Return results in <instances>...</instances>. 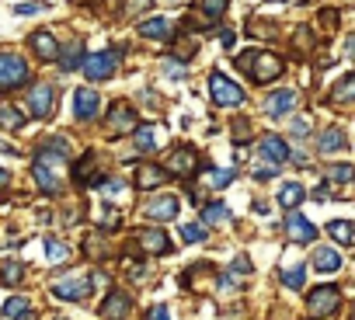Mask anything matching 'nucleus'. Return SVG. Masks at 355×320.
I'll return each mask as SVG.
<instances>
[{"mask_svg": "<svg viewBox=\"0 0 355 320\" xmlns=\"http://www.w3.org/2000/svg\"><path fill=\"white\" fill-rule=\"evenodd\" d=\"M178 195H160V199H153V202H146V220H153V223H171V220H178Z\"/></svg>", "mask_w": 355, "mask_h": 320, "instance_id": "16", "label": "nucleus"}, {"mask_svg": "<svg viewBox=\"0 0 355 320\" xmlns=\"http://www.w3.org/2000/svg\"><path fill=\"white\" fill-rule=\"evenodd\" d=\"M327 237H334V244L348 247V244H355V226L348 220H334V223H327Z\"/></svg>", "mask_w": 355, "mask_h": 320, "instance_id": "29", "label": "nucleus"}, {"mask_svg": "<svg viewBox=\"0 0 355 320\" xmlns=\"http://www.w3.org/2000/svg\"><path fill=\"white\" fill-rule=\"evenodd\" d=\"M303 282H306V268H303V265H289V268H282V285H286V289L300 292Z\"/></svg>", "mask_w": 355, "mask_h": 320, "instance_id": "32", "label": "nucleus"}, {"mask_svg": "<svg viewBox=\"0 0 355 320\" xmlns=\"http://www.w3.org/2000/svg\"><path fill=\"white\" fill-rule=\"evenodd\" d=\"M223 11H227V0H196L192 15L185 18V28L189 25L192 28H216V21L223 18Z\"/></svg>", "mask_w": 355, "mask_h": 320, "instance_id": "5", "label": "nucleus"}, {"mask_svg": "<svg viewBox=\"0 0 355 320\" xmlns=\"http://www.w3.org/2000/svg\"><path fill=\"white\" fill-rule=\"evenodd\" d=\"M28 46H32V53L42 60V63H53V60H60V42L53 39V32H32V39H28Z\"/></svg>", "mask_w": 355, "mask_h": 320, "instance_id": "18", "label": "nucleus"}, {"mask_svg": "<svg viewBox=\"0 0 355 320\" xmlns=\"http://www.w3.org/2000/svg\"><path fill=\"white\" fill-rule=\"evenodd\" d=\"M136 32H139L143 39H171V21H167V18H150V21H143Z\"/></svg>", "mask_w": 355, "mask_h": 320, "instance_id": "28", "label": "nucleus"}, {"mask_svg": "<svg viewBox=\"0 0 355 320\" xmlns=\"http://www.w3.org/2000/svg\"><path fill=\"white\" fill-rule=\"evenodd\" d=\"M84 63V42H67L63 49H60V66L70 73V70H77Z\"/></svg>", "mask_w": 355, "mask_h": 320, "instance_id": "26", "label": "nucleus"}, {"mask_svg": "<svg viewBox=\"0 0 355 320\" xmlns=\"http://www.w3.org/2000/svg\"><path fill=\"white\" fill-rule=\"evenodd\" d=\"M220 46L223 49H234V32L230 28H220Z\"/></svg>", "mask_w": 355, "mask_h": 320, "instance_id": "45", "label": "nucleus"}, {"mask_svg": "<svg viewBox=\"0 0 355 320\" xmlns=\"http://www.w3.org/2000/svg\"><path fill=\"white\" fill-rule=\"evenodd\" d=\"M209 94H213V101H216L220 108H237V105L244 101V91H241L227 73H213V77H209Z\"/></svg>", "mask_w": 355, "mask_h": 320, "instance_id": "7", "label": "nucleus"}, {"mask_svg": "<svg viewBox=\"0 0 355 320\" xmlns=\"http://www.w3.org/2000/svg\"><path fill=\"white\" fill-rule=\"evenodd\" d=\"M73 181H80V185H91V188H98L105 178L98 175V157L94 153H84L80 160H77V168H73Z\"/></svg>", "mask_w": 355, "mask_h": 320, "instance_id": "19", "label": "nucleus"}, {"mask_svg": "<svg viewBox=\"0 0 355 320\" xmlns=\"http://www.w3.org/2000/svg\"><path fill=\"white\" fill-rule=\"evenodd\" d=\"M334 25H338V15H334V11H320V28H327V32H331Z\"/></svg>", "mask_w": 355, "mask_h": 320, "instance_id": "44", "label": "nucleus"}, {"mask_svg": "<svg viewBox=\"0 0 355 320\" xmlns=\"http://www.w3.org/2000/svg\"><path fill=\"white\" fill-rule=\"evenodd\" d=\"M289 146H286V139H279V136H261L258 139V157L265 160V164H275V168H282L286 160H289Z\"/></svg>", "mask_w": 355, "mask_h": 320, "instance_id": "11", "label": "nucleus"}, {"mask_svg": "<svg viewBox=\"0 0 355 320\" xmlns=\"http://www.w3.org/2000/svg\"><path fill=\"white\" fill-rule=\"evenodd\" d=\"M296 101H300L296 91H275V94L265 101V112H268L272 118H279V115H289V112L296 108Z\"/></svg>", "mask_w": 355, "mask_h": 320, "instance_id": "21", "label": "nucleus"}, {"mask_svg": "<svg viewBox=\"0 0 355 320\" xmlns=\"http://www.w3.org/2000/svg\"><path fill=\"white\" fill-rule=\"evenodd\" d=\"M313 268L324 272V275H331V272L341 268V254H338L334 247H317V251H313Z\"/></svg>", "mask_w": 355, "mask_h": 320, "instance_id": "25", "label": "nucleus"}, {"mask_svg": "<svg viewBox=\"0 0 355 320\" xmlns=\"http://www.w3.org/2000/svg\"><path fill=\"white\" fill-rule=\"evenodd\" d=\"M28 112L35 118H49L56 112V87L53 84H35L28 91Z\"/></svg>", "mask_w": 355, "mask_h": 320, "instance_id": "8", "label": "nucleus"}, {"mask_svg": "<svg viewBox=\"0 0 355 320\" xmlns=\"http://www.w3.org/2000/svg\"><path fill=\"white\" fill-rule=\"evenodd\" d=\"M345 56H348V60H355V35H348V39H345Z\"/></svg>", "mask_w": 355, "mask_h": 320, "instance_id": "48", "label": "nucleus"}, {"mask_svg": "<svg viewBox=\"0 0 355 320\" xmlns=\"http://www.w3.org/2000/svg\"><path fill=\"white\" fill-rule=\"evenodd\" d=\"M182 240H185V244H202V240H206V226L185 223V226H182Z\"/></svg>", "mask_w": 355, "mask_h": 320, "instance_id": "40", "label": "nucleus"}, {"mask_svg": "<svg viewBox=\"0 0 355 320\" xmlns=\"http://www.w3.org/2000/svg\"><path fill=\"white\" fill-rule=\"evenodd\" d=\"M136 129V108L129 101H115L112 112H108V132L112 136H125Z\"/></svg>", "mask_w": 355, "mask_h": 320, "instance_id": "10", "label": "nucleus"}, {"mask_svg": "<svg viewBox=\"0 0 355 320\" xmlns=\"http://www.w3.org/2000/svg\"><path fill=\"white\" fill-rule=\"evenodd\" d=\"M28 80H32V70L18 53H0V91L25 87Z\"/></svg>", "mask_w": 355, "mask_h": 320, "instance_id": "3", "label": "nucleus"}, {"mask_svg": "<svg viewBox=\"0 0 355 320\" xmlns=\"http://www.w3.org/2000/svg\"><path fill=\"white\" fill-rule=\"evenodd\" d=\"M327 181L348 185V181H355V168L352 164H327Z\"/></svg>", "mask_w": 355, "mask_h": 320, "instance_id": "36", "label": "nucleus"}, {"mask_svg": "<svg viewBox=\"0 0 355 320\" xmlns=\"http://www.w3.org/2000/svg\"><path fill=\"white\" fill-rule=\"evenodd\" d=\"M160 70H164L171 80H185V77H189V66H185L182 60H171V56H167V60H160Z\"/></svg>", "mask_w": 355, "mask_h": 320, "instance_id": "37", "label": "nucleus"}, {"mask_svg": "<svg viewBox=\"0 0 355 320\" xmlns=\"http://www.w3.org/2000/svg\"><path fill=\"white\" fill-rule=\"evenodd\" d=\"M115 66H119V49H108V53H91V56H84V63H80L84 77H87V80H94V84H101V80L115 77Z\"/></svg>", "mask_w": 355, "mask_h": 320, "instance_id": "4", "label": "nucleus"}, {"mask_svg": "<svg viewBox=\"0 0 355 320\" xmlns=\"http://www.w3.org/2000/svg\"><path fill=\"white\" fill-rule=\"evenodd\" d=\"M289 129H293V136H306V132H310V118H306V115H300V118H293V125H289Z\"/></svg>", "mask_w": 355, "mask_h": 320, "instance_id": "42", "label": "nucleus"}, {"mask_svg": "<svg viewBox=\"0 0 355 320\" xmlns=\"http://www.w3.org/2000/svg\"><path fill=\"white\" fill-rule=\"evenodd\" d=\"M237 70H244L254 84H268V80H275V77L286 70V63H282L279 56H272V53L248 49L244 56H237Z\"/></svg>", "mask_w": 355, "mask_h": 320, "instance_id": "1", "label": "nucleus"}, {"mask_svg": "<svg viewBox=\"0 0 355 320\" xmlns=\"http://www.w3.org/2000/svg\"><path fill=\"white\" fill-rule=\"evenodd\" d=\"M341 310V289L338 285H317L306 292V317L310 320H327Z\"/></svg>", "mask_w": 355, "mask_h": 320, "instance_id": "2", "label": "nucleus"}, {"mask_svg": "<svg viewBox=\"0 0 355 320\" xmlns=\"http://www.w3.org/2000/svg\"><path fill=\"white\" fill-rule=\"evenodd\" d=\"M230 181H234V171H230V168H220V171H209V175H206V185H209V188H227Z\"/></svg>", "mask_w": 355, "mask_h": 320, "instance_id": "39", "label": "nucleus"}, {"mask_svg": "<svg viewBox=\"0 0 355 320\" xmlns=\"http://www.w3.org/2000/svg\"><path fill=\"white\" fill-rule=\"evenodd\" d=\"M317 146H320V153H338V150L348 146V139H345V132H341L338 125H327V129L317 136Z\"/></svg>", "mask_w": 355, "mask_h": 320, "instance_id": "23", "label": "nucleus"}, {"mask_svg": "<svg viewBox=\"0 0 355 320\" xmlns=\"http://www.w3.org/2000/svg\"><path fill=\"white\" fill-rule=\"evenodd\" d=\"M150 320H171L167 306H153V310H150Z\"/></svg>", "mask_w": 355, "mask_h": 320, "instance_id": "46", "label": "nucleus"}, {"mask_svg": "<svg viewBox=\"0 0 355 320\" xmlns=\"http://www.w3.org/2000/svg\"><path fill=\"white\" fill-rule=\"evenodd\" d=\"M230 125H234V139H237V143H241V139H251V122H248V118H234Z\"/></svg>", "mask_w": 355, "mask_h": 320, "instance_id": "41", "label": "nucleus"}, {"mask_svg": "<svg viewBox=\"0 0 355 320\" xmlns=\"http://www.w3.org/2000/svg\"><path fill=\"white\" fill-rule=\"evenodd\" d=\"M46 258H49V265H63L70 258V247L56 237H46Z\"/></svg>", "mask_w": 355, "mask_h": 320, "instance_id": "33", "label": "nucleus"}, {"mask_svg": "<svg viewBox=\"0 0 355 320\" xmlns=\"http://www.w3.org/2000/svg\"><path fill=\"white\" fill-rule=\"evenodd\" d=\"M164 168H157V164H139L136 168V185L143 188V192H150V188H157L160 181H164Z\"/></svg>", "mask_w": 355, "mask_h": 320, "instance_id": "24", "label": "nucleus"}, {"mask_svg": "<svg viewBox=\"0 0 355 320\" xmlns=\"http://www.w3.org/2000/svg\"><path fill=\"white\" fill-rule=\"evenodd\" d=\"M25 125H28V118L18 105H0V129L4 132H21Z\"/></svg>", "mask_w": 355, "mask_h": 320, "instance_id": "22", "label": "nucleus"}, {"mask_svg": "<svg viewBox=\"0 0 355 320\" xmlns=\"http://www.w3.org/2000/svg\"><path fill=\"white\" fill-rule=\"evenodd\" d=\"M352 98H355V73H345V77L331 87V101L345 105V101H352Z\"/></svg>", "mask_w": 355, "mask_h": 320, "instance_id": "30", "label": "nucleus"}, {"mask_svg": "<svg viewBox=\"0 0 355 320\" xmlns=\"http://www.w3.org/2000/svg\"><path fill=\"white\" fill-rule=\"evenodd\" d=\"M286 237L296 240V244H310L317 237V230H313V223L306 216H300L296 209H286Z\"/></svg>", "mask_w": 355, "mask_h": 320, "instance_id": "12", "label": "nucleus"}, {"mask_svg": "<svg viewBox=\"0 0 355 320\" xmlns=\"http://www.w3.org/2000/svg\"><path fill=\"white\" fill-rule=\"evenodd\" d=\"M164 171L174 175V178H192V175L199 171V153H196L192 146H174V150L167 153Z\"/></svg>", "mask_w": 355, "mask_h": 320, "instance_id": "6", "label": "nucleus"}, {"mask_svg": "<svg viewBox=\"0 0 355 320\" xmlns=\"http://www.w3.org/2000/svg\"><path fill=\"white\" fill-rule=\"evenodd\" d=\"M132 146L143 150V153H150L153 150V125H136L132 129Z\"/></svg>", "mask_w": 355, "mask_h": 320, "instance_id": "35", "label": "nucleus"}, {"mask_svg": "<svg viewBox=\"0 0 355 320\" xmlns=\"http://www.w3.org/2000/svg\"><path fill=\"white\" fill-rule=\"evenodd\" d=\"M21 278H25V268L18 261H8L4 268H0V282H4V285H18Z\"/></svg>", "mask_w": 355, "mask_h": 320, "instance_id": "38", "label": "nucleus"}, {"mask_svg": "<svg viewBox=\"0 0 355 320\" xmlns=\"http://www.w3.org/2000/svg\"><path fill=\"white\" fill-rule=\"evenodd\" d=\"M136 244H139L146 254H171V251H174V247H171V240H167V233H164L160 226L139 230V233H136Z\"/></svg>", "mask_w": 355, "mask_h": 320, "instance_id": "17", "label": "nucleus"}, {"mask_svg": "<svg viewBox=\"0 0 355 320\" xmlns=\"http://www.w3.org/2000/svg\"><path fill=\"white\" fill-rule=\"evenodd\" d=\"M8 185H11V175H8V171H4V168H0V192H4V188H8Z\"/></svg>", "mask_w": 355, "mask_h": 320, "instance_id": "49", "label": "nucleus"}, {"mask_svg": "<svg viewBox=\"0 0 355 320\" xmlns=\"http://www.w3.org/2000/svg\"><path fill=\"white\" fill-rule=\"evenodd\" d=\"M244 275H251V258H248V254H241L227 272H220V278H216V282H220V292H237Z\"/></svg>", "mask_w": 355, "mask_h": 320, "instance_id": "15", "label": "nucleus"}, {"mask_svg": "<svg viewBox=\"0 0 355 320\" xmlns=\"http://www.w3.org/2000/svg\"><path fill=\"white\" fill-rule=\"evenodd\" d=\"M28 313H32V306H28L25 296H11V299L4 303V317H8V320H21V317H28Z\"/></svg>", "mask_w": 355, "mask_h": 320, "instance_id": "34", "label": "nucleus"}, {"mask_svg": "<svg viewBox=\"0 0 355 320\" xmlns=\"http://www.w3.org/2000/svg\"><path fill=\"white\" fill-rule=\"evenodd\" d=\"M352 320H355V310H352Z\"/></svg>", "mask_w": 355, "mask_h": 320, "instance_id": "52", "label": "nucleus"}, {"mask_svg": "<svg viewBox=\"0 0 355 320\" xmlns=\"http://www.w3.org/2000/svg\"><path fill=\"white\" fill-rule=\"evenodd\" d=\"M202 220H206V226H220V223L230 220V206H227V202H209V206L202 209Z\"/></svg>", "mask_w": 355, "mask_h": 320, "instance_id": "31", "label": "nucleus"}, {"mask_svg": "<svg viewBox=\"0 0 355 320\" xmlns=\"http://www.w3.org/2000/svg\"><path fill=\"white\" fill-rule=\"evenodd\" d=\"M32 178H35L39 192H46V195H60L63 192V181H60L56 168L46 164V160H35V164H32Z\"/></svg>", "mask_w": 355, "mask_h": 320, "instance_id": "14", "label": "nucleus"}, {"mask_svg": "<svg viewBox=\"0 0 355 320\" xmlns=\"http://www.w3.org/2000/svg\"><path fill=\"white\" fill-rule=\"evenodd\" d=\"M303 199H306V192H303L300 181H286V185L279 188V206H282V209H296Z\"/></svg>", "mask_w": 355, "mask_h": 320, "instance_id": "27", "label": "nucleus"}, {"mask_svg": "<svg viewBox=\"0 0 355 320\" xmlns=\"http://www.w3.org/2000/svg\"><path fill=\"white\" fill-rule=\"evenodd\" d=\"M98 108H101V98H98L91 87H80V91L73 94V115H77L80 122L94 118V115H98Z\"/></svg>", "mask_w": 355, "mask_h": 320, "instance_id": "20", "label": "nucleus"}, {"mask_svg": "<svg viewBox=\"0 0 355 320\" xmlns=\"http://www.w3.org/2000/svg\"><path fill=\"white\" fill-rule=\"evenodd\" d=\"M49 292H53L56 299H63V303H77V299H84V296L91 292V278H84V275H70V278L53 282Z\"/></svg>", "mask_w": 355, "mask_h": 320, "instance_id": "9", "label": "nucleus"}, {"mask_svg": "<svg viewBox=\"0 0 355 320\" xmlns=\"http://www.w3.org/2000/svg\"><path fill=\"white\" fill-rule=\"evenodd\" d=\"M39 11V4H18L15 8V15H35Z\"/></svg>", "mask_w": 355, "mask_h": 320, "instance_id": "47", "label": "nucleus"}, {"mask_svg": "<svg viewBox=\"0 0 355 320\" xmlns=\"http://www.w3.org/2000/svg\"><path fill=\"white\" fill-rule=\"evenodd\" d=\"M310 39H313V35H310V28H300V32H296V46H303V53H310V49H313V42H310Z\"/></svg>", "mask_w": 355, "mask_h": 320, "instance_id": "43", "label": "nucleus"}, {"mask_svg": "<svg viewBox=\"0 0 355 320\" xmlns=\"http://www.w3.org/2000/svg\"><path fill=\"white\" fill-rule=\"evenodd\" d=\"M0 153H18V150H15V146H8L4 139H0Z\"/></svg>", "mask_w": 355, "mask_h": 320, "instance_id": "50", "label": "nucleus"}, {"mask_svg": "<svg viewBox=\"0 0 355 320\" xmlns=\"http://www.w3.org/2000/svg\"><path fill=\"white\" fill-rule=\"evenodd\" d=\"M132 313V296L129 292H108L101 303V320H129Z\"/></svg>", "mask_w": 355, "mask_h": 320, "instance_id": "13", "label": "nucleus"}, {"mask_svg": "<svg viewBox=\"0 0 355 320\" xmlns=\"http://www.w3.org/2000/svg\"><path fill=\"white\" fill-rule=\"evenodd\" d=\"M53 320H67V317H53Z\"/></svg>", "mask_w": 355, "mask_h": 320, "instance_id": "51", "label": "nucleus"}]
</instances>
